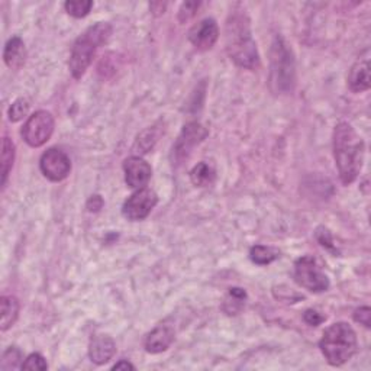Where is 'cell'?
<instances>
[{
  "mask_svg": "<svg viewBox=\"0 0 371 371\" xmlns=\"http://www.w3.org/2000/svg\"><path fill=\"white\" fill-rule=\"evenodd\" d=\"M225 44L231 60L241 68L256 70L260 66V56L251 35L250 19L244 11H234L225 26Z\"/></svg>",
  "mask_w": 371,
  "mask_h": 371,
  "instance_id": "cell-1",
  "label": "cell"
},
{
  "mask_svg": "<svg viewBox=\"0 0 371 371\" xmlns=\"http://www.w3.org/2000/svg\"><path fill=\"white\" fill-rule=\"evenodd\" d=\"M334 157L341 182L348 186L361 173L364 161L362 138L347 122H341L334 130Z\"/></svg>",
  "mask_w": 371,
  "mask_h": 371,
  "instance_id": "cell-2",
  "label": "cell"
},
{
  "mask_svg": "<svg viewBox=\"0 0 371 371\" xmlns=\"http://www.w3.org/2000/svg\"><path fill=\"white\" fill-rule=\"evenodd\" d=\"M110 35H112L110 23L99 22L88 28L75 39L68 61L70 73L75 80L85 75V73L88 71V68L93 61L96 51L99 50L100 46L106 43Z\"/></svg>",
  "mask_w": 371,
  "mask_h": 371,
  "instance_id": "cell-3",
  "label": "cell"
},
{
  "mask_svg": "<svg viewBox=\"0 0 371 371\" xmlns=\"http://www.w3.org/2000/svg\"><path fill=\"white\" fill-rule=\"evenodd\" d=\"M319 348L329 364L340 367L351 360L358 350L355 331L351 325L337 322L325 329L319 341Z\"/></svg>",
  "mask_w": 371,
  "mask_h": 371,
  "instance_id": "cell-4",
  "label": "cell"
},
{
  "mask_svg": "<svg viewBox=\"0 0 371 371\" xmlns=\"http://www.w3.org/2000/svg\"><path fill=\"white\" fill-rule=\"evenodd\" d=\"M270 88L277 95L291 93L296 85V66L292 48L276 36L270 53Z\"/></svg>",
  "mask_w": 371,
  "mask_h": 371,
  "instance_id": "cell-5",
  "label": "cell"
},
{
  "mask_svg": "<svg viewBox=\"0 0 371 371\" xmlns=\"http://www.w3.org/2000/svg\"><path fill=\"white\" fill-rule=\"evenodd\" d=\"M296 283L312 293H323L329 288V280L312 256L301 257L295 263Z\"/></svg>",
  "mask_w": 371,
  "mask_h": 371,
  "instance_id": "cell-6",
  "label": "cell"
},
{
  "mask_svg": "<svg viewBox=\"0 0 371 371\" xmlns=\"http://www.w3.org/2000/svg\"><path fill=\"white\" fill-rule=\"evenodd\" d=\"M54 125L56 122L50 112L38 110L25 122L21 134L29 147L38 148L50 141L54 132Z\"/></svg>",
  "mask_w": 371,
  "mask_h": 371,
  "instance_id": "cell-7",
  "label": "cell"
},
{
  "mask_svg": "<svg viewBox=\"0 0 371 371\" xmlns=\"http://www.w3.org/2000/svg\"><path fill=\"white\" fill-rule=\"evenodd\" d=\"M208 135V130L202 127L199 122H189L187 125H184L180 137L173 145V164H177L179 166V164L187 160L193 148L199 145Z\"/></svg>",
  "mask_w": 371,
  "mask_h": 371,
  "instance_id": "cell-8",
  "label": "cell"
},
{
  "mask_svg": "<svg viewBox=\"0 0 371 371\" xmlns=\"http://www.w3.org/2000/svg\"><path fill=\"white\" fill-rule=\"evenodd\" d=\"M157 203H158V197L152 190L145 187L140 189L131 197H128L125 203H123L122 215L134 222L142 221L151 214Z\"/></svg>",
  "mask_w": 371,
  "mask_h": 371,
  "instance_id": "cell-9",
  "label": "cell"
},
{
  "mask_svg": "<svg viewBox=\"0 0 371 371\" xmlns=\"http://www.w3.org/2000/svg\"><path fill=\"white\" fill-rule=\"evenodd\" d=\"M39 169L48 180L63 182L71 172V161L64 151L50 148L41 157Z\"/></svg>",
  "mask_w": 371,
  "mask_h": 371,
  "instance_id": "cell-10",
  "label": "cell"
},
{
  "mask_svg": "<svg viewBox=\"0 0 371 371\" xmlns=\"http://www.w3.org/2000/svg\"><path fill=\"white\" fill-rule=\"evenodd\" d=\"M218 38H219L218 23L211 18L203 19L202 22L194 25L189 32V41L199 51H208L214 48Z\"/></svg>",
  "mask_w": 371,
  "mask_h": 371,
  "instance_id": "cell-11",
  "label": "cell"
},
{
  "mask_svg": "<svg viewBox=\"0 0 371 371\" xmlns=\"http://www.w3.org/2000/svg\"><path fill=\"white\" fill-rule=\"evenodd\" d=\"M123 170H125V182L131 189H144L152 174V169L150 164L141 157H130L123 162Z\"/></svg>",
  "mask_w": 371,
  "mask_h": 371,
  "instance_id": "cell-12",
  "label": "cell"
},
{
  "mask_svg": "<svg viewBox=\"0 0 371 371\" xmlns=\"http://www.w3.org/2000/svg\"><path fill=\"white\" fill-rule=\"evenodd\" d=\"M174 341V328L170 323H160L145 338V350L151 354H160L169 350Z\"/></svg>",
  "mask_w": 371,
  "mask_h": 371,
  "instance_id": "cell-13",
  "label": "cell"
},
{
  "mask_svg": "<svg viewBox=\"0 0 371 371\" xmlns=\"http://www.w3.org/2000/svg\"><path fill=\"white\" fill-rule=\"evenodd\" d=\"M348 86L354 93H362L367 92L371 86L370 81V58L368 51L365 53V57L360 58L350 70L348 74Z\"/></svg>",
  "mask_w": 371,
  "mask_h": 371,
  "instance_id": "cell-14",
  "label": "cell"
},
{
  "mask_svg": "<svg viewBox=\"0 0 371 371\" xmlns=\"http://www.w3.org/2000/svg\"><path fill=\"white\" fill-rule=\"evenodd\" d=\"M116 352V344L109 335H95L90 341L89 347V357L90 360L98 364H106L113 358Z\"/></svg>",
  "mask_w": 371,
  "mask_h": 371,
  "instance_id": "cell-15",
  "label": "cell"
},
{
  "mask_svg": "<svg viewBox=\"0 0 371 371\" xmlns=\"http://www.w3.org/2000/svg\"><path fill=\"white\" fill-rule=\"evenodd\" d=\"M4 60L11 70L16 71L23 67L26 61V50L23 41L19 36H14L8 41L4 51Z\"/></svg>",
  "mask_w": 371,
  "mask_h": 371,
  "instance_id": "cell-16",
  "label": "cell"
},
{
  "mask_svg": "<svg viewBox=\"0 0 371 371\" xmlns=\"http://www.w3.org/2000/svg\"><path fill=\"white\" fill-rule=\"evenodd\" d=\"M0 308H2V320H0V329L8 331L18 319L19 315V302L14 296H2L0 299Z\"/></svg>",
  "mask_w": 371,
  "mask_h": 371,
  "instance_id": "cell-17",
  "label": "cell"
},
{
  "mask_svg": "<svg viewBox=\"0 0 371 371\" xmlns=\"http://www.w3.org/2000/svg\"><path fill=\"white\" fill-rule=\"evenodd\" d=\"M245 301H246V293H245L244 288L231 287L224 303H222V309L229 316L238 315L242 310Z\"/></svg>",
  "mask_w": 371,
  "mask_h": 371,
  "instance_id": "cell-18",
  "label": "cell"
},
{
  "mask_svg": "<svg viewBox=\"0 0 371 371\" xmlns=\"http://www.w3.org/2000/svg\"><path fill=\"white\" fill-rule=\"evenodd\" d=\"M215 179V170L208 162H199L197 166L190 172V180L197 187L209 186Z\"/></svg>",
  "mask_w": 371,
  "mask_h": 371,
  "instance_id": "cell-19",
  "label": "cell"
},
{
  "mask_svg": "<svg viewBox=\"0 0 371 371\" xmlns=\"http://www.w3.org/2000/svg\"><path fill=\"white\" fill-rule=\"evenodd\" d=\"M15 161V144L8 137L4 138L2 142V186H6L9 173L14 167Z\"/></svg>",
  "mask_w": 371,
  "mask_h": 371,
  "instance_id": "cell-20",
  "label": "cell"
},
{
  "mask_svg": "<svg viewBox=\"0 0 371 371\" xmlns=\"http://www.w3.org/2000/svg\"><path fill=\"white\" fill-rule=\"evenodd\" d=\"M280 257V253L271 246H264V245H256L250 251V258L253 263L258 266H267L277 260Z\"/></svg>",
  "mask_w": 371,
  "mask_h": 371,
  "instance_id": "cell-21",
  "label": "cell"
},
{
  "mask_svg": "<svg viewBox=\"0 0 371 371\" xmlns=\"http://www.w3.org/2000/svg\"><path fill=\"white\" fill-rule=\"evenodd\" d=\"M64 8L73 18H85L93 8V2L90 0H70V2L64 4Z\"/></svg>",
  "mask_w": 371,
  "mask_h": 371,
  "instance_id": "cell-22",
  "label": "cell"
},
{
  "mask_svg": "<svg viewBox=\"0 0 371 371\" xmlns=\"http://www.w3.org/2000/svg\"><path fill=\"white\" fill-rule=\"evenodd\" d=\"M22 361V352L16 348V347H11L2 357V364H0V368L2 370H11V368H18L22 367L21 364Z\"/></svg>",
  "mask_w": 371,
  "mask_h": 371,
  "instance_id": "cell-23",
  "label": "cell"
},
{
  "mask_svg": "<svg viewBox=\"0 0 371 371\" xmlns=\"http://www.w3.org/2000/svg\"><path fill=\"white\" fill-rule=\"evenodd\" d=\"M28 112H29V102L21 98L16 102H14V105L9 108L8 116L11 122H19L28 115Z\"/></svg>",
  "mask_w": 371,
  "mask_h": 371,
  "instance_id": "cell-24",
  "label": "cell"
},
{
  "mask_svg": "<svg viewBox=\"0 0 371 371\" xmlns=\"http://www.w3.org/2000/svg\"><path fill=\"white\" fill-rule=\"evenodd\" d=\"M21 368H22V370H39V371H43V370H47V368H48V364H47L46 358H44L43 355L35 352V354H31V355L22 362V367H21Z\"/></svg>",
  "mask_w": 371,
  "mask_h": 371,
  "instance_id": "cell-25",
  "label": "cell"
},
{
  "mask_svg": "<svg viewBox=\"0 0 371 371\" xmlns=\"http://www.w3.org/2000/svg\"><path fill=\"white\" fill-rule=\"evenodd\" d=\"M199 6H200V2H186V4H183L180 6V11H179L180 22L190 21L196 15Z\"/></svg>",
  "mask_w": 371,
  "mask_h": 371,
  "instance_id": "cell-26",
  "label": "cell"
},
{
  "mask_svg": "<svg viewBox=\"0 0 371 371\" xmlns=\"http://www.w3.org/2000/svg\"><path fill=\"white\" fill-rule=\"evenodd\" d=\"M354 320L358 322L360 325L365 326V328H370L371 325V310L370 308L364 306V308H360L354 312Z\"/></svg>",
  "mask_w": 371,
  "mask_h": 371,
  "instance_id": "cell-27",
  "label": "cell"
},
{
  "mask_svg": "<svg viewBox=\"0 0 371 371\" xmlns=\"http://www.w3.org/2000/svg\"><path fill=\"white\" fill-rule=\"evenodd\" d=\"M303 319H305V322H306L308 325H310V326H318V325H320L326 318L322 316L319 312L309 309V310L305 312Z\"/></svg>",
  "mask_w": 371,
  "mask_h": 371,
  "instance_id": "cell-28",
  "label": "cell"
},
{
  "mask_svg": "<svg viewBox=\"0 0 371 371\" xmlns=\"http://www.w3.org/2000/svg\"><path fill=\"white\" fill-rule=\"evenodd\" d=\"M318 239H319V242H320L323 246H326L328 250L335 251V250H334V245H333L331 235H329V232H328L326 229H319V231H318Z\"/></svg>",
  "mask_w": 371,
  "mask_h": 371,
  "instance_id": "cell-29",
  "label": "cell"
},
{
  "mask_svg": "<svg viewBox=\"0 0 371 371\" xmlns=\"http://www.w3.org/2000/svg\"><path fill=\"white\" fill-rule=\"evenodd\" d=\"M128 368H131V370H135V367L130 362V361H119V362H116L115 365H113V370H128Z\"/></svg>",
  "mask_w": 371,
  "mask_h": 371,
  "instance_id": "cell-30",
  "label": "cell"
}]
</instances>
